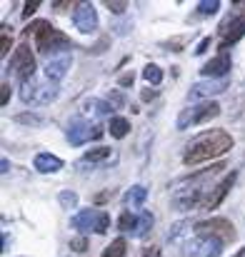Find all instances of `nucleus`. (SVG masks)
I'll return each mask as SVG.
<instances>
[{
	"label": "nucleus",
	"instance_id": "nucleus-1",
	"mask_svg": "<svg viewBox=\"0 0 245 257\" xmlns=\"http://www.w3.org/2000/svg\"><path fill=\"white\" fill-rule=\"evenodd\" d=\"M230 148H233V138L228 133H223V130H208V133H203V135H198L195 140L188 143V150L183 155V163L185 165H200L203 160L225 155Z\"/></svg>",
	"mask_w": 245,
	"mask_h": 257
},
{
	"label": "nucleus",
	"instance_id": "nucleus-2",
	"mask_svg": "<svg viewBox=\"0 0 245 257\" xmlns=\"http://www.w3.org/2000/svg\"><path fill=\"white\" fill-rule=\"evenodd\" d=\"M30 33L35 35V45H38L40 53H53L58 48H68L70 45V40L63 33H58L48 20H35L33 28H30Z\"/></svg>",
	"mask_w": 245,
	"mask_h": 257
},
{
	"label": "nucleus",
	"instance_id": "nucleus-3",
	"mask_svg": "<svg viewBox=\"0 0 245 257\" xmlns=\"http://www.w3.org/2000/svg\"><path fill=\"white\" fill-rule=\"evenodd\" d=\"M220 115V105L215 100H208V102H200V105H190L180 117H178V127L185 130L190 125H200V122H208L213 117Z\"/></svg>",
	"mask_w": 245,
	"mask_h": 257
},
{
	"label": "nucleus",
	"instance_id": "nucleus-4",
	"mask_svg": "<svg viewBox=\"0 0 245 257\" xmlns=\"http://www.w3.org/2000/svg\"><path fill=\"white\" fill-rule=\"evenodd\" d=\"M70 225L75 230H80V232H98V235H103L110 227V217L103 210H83V212H78L73 217Z\"/></svg>",
	"mask_w": 245,
	"mask_h": 257
},
{
	"label": "nucleus",
	"instance_id": "nucleus-5",
	"mask_svg": "<svg viewBox=\"0 0 245 257\" xmlns=\"http://www.w3.org/2000/svg\"><path fill=\"white\" fill-rule=\"evenodd\" d=\"M55 95H58V85H55V83H38V78H30V80H25V83L20 85V97H23L25 102L40 105V102L55 100Z\"/></svg>",
	"mask_w": 245,
	"mask_h": 257
},
{
	"label": "nucleus",
	"instance_id": "nucleus-6",
	"mask_svg": "<svg viewBox=\"0 0 245 257\" xmlns=\"http://www.w3.org/2000/svg\"><path fill=\"white\" fill-rule=\"evenodd\" d=\"M195 232L200 237H213V240H220V242H230L235 240V230L228 220L223 217H213V220H203L195 225Z\"/></svg>",
	"mask_w": 245,
	"mask_h": 257
},
{
	"label": "nucleus",
	"instance_id": "nucleus-7",
	"mask_svg": "<svg viewBox=\"0 0 245 257\" xmlns=\"http://www.w3.org/2000/svg\"><path fill=\"white\" fill-rule=\"evenodd\" d=\"M10 68L15 70V75L25 83L30 78H35V55L30 50L28 43H20L13 53V60H10Z\"/></svg>",
	"mask_w": 245,
	"mask_h": 257
},
{
	"label": "nucleus",
	"instance_id": "nucleus-8",
	"mask_svg": "<svg viewBox=\"0 0 245 257\" xmlns=\"http://www.w3.org/2000/svg\"><path fill=\"white\" fill-rule=\"evenodd\" d=\"M223 252V242L220 240H213V237H200L198 240H190L185 245V255L188 257H218Z\"/></svg>",
	"mask_w": 245,
	"mask_h": 257
},
{
	"label": "nucleus",
	"instance_id": "nucleus-9",
	"mask_svg": "<svg viewBox=\"0 0 245 257\" xmlns=\"http://www.w3.org/2000/svg\"><path fill=\"white\" fill-rule=\"evenodd\" d=\"M98 138H100V127L93 125V122H88V120L73 122L70 130H68V140H70L73 145H83V143H88V140H98Z\"/></svg>",
	"mask_w": 245,
	"mask_h": 257
},
{
	"label": "nucleus",
	"instance_id": "nucleus-10",
	"mask_svg": "<svg viewBox=\"0 0 245 257\" xmlns=\"http://www.w3.org/2000/svg\"><path fill=\"white\" fill-rule=\"evenodd\" d=\"M243 35H245V18H228V20H223V25H220V43H223V48L235 45Z\"/></svg>",
	"mask_w": 245,
	"mask_h": 257
},
{
	"label": "nucleus",
	"instance_id": "nucleus-11",
	"mask_svg": "<svg viewBox=\"0 0 245 257\" xmlns=\"http://www.w3.org/2000/svg\"><path fill=\"white\" fill-rule=\"evenodd\" d=\"M73 23L80 33H93L95 25H98V13L90 3H78L75 13H73Z\"/></svg>",
	"mask_w": 245,
	"mask_h": 257
},
{
	"label": "nucleus",
	"instance_id": "nucleus-12",
	"mask_svg": "<svg viewBox=\"0 0 245 257\" xmlns=\"http://www.w3.org/2000/svg\"><path fill=\"white\" fill-rule=\"evenodd\" d=\"M70 63H73L70 55H55V58H50L48 65H45V75H48V80H50V83H58V80L68 73Z\"/></svg>",
	"mask_w": 245,
	"mask_h": 257
},
{
	"label": "nucleus",
	"instance_id": "nucleus-13",
	"mask_svg": "<svg viewBox=\"0 0 245 257\" xmlns=\"http://www.w3.org/2000/svg\"><path fill=\"white\" fill-rule=\"evenodd\" d=\"M228 70H230V58H228V55L213 58V60H208V63L200 68V73H203L205 78H218V75H225Z\"/></svg>",
	"mask_w": 245,
	"mask_h": 257
},
{
	"label": "nucleus",
	"instance_id": "nucleus-14",
	"mask_svg": "<svg viewBox=\"0 0 245 257\" xmlns=\"http://www.w3.org/2000/svg\"><path fill=\"white\" fill-rule=\"evenodd\" d=\"M233 182H235V175L230 172V175H228V177H225V180L218 185V190H213V192L205 197V205H203V207H208V210H215V207L220 205V200L228 195V190H230V185H233Z\"/></svg>",
	"mask_w": 245,
	"mask_h": 257
},
{
	"label": "nucleus",
	"instance_id": "nucleus-15",
	"mask_svg": "<svg viewBox=\"0 0 245 257\" xmlns=\"http://www.w3.org/2000/svg\"><path fill=\"white\" fill-rule=\"evenodd\" d=\"M33 165H35L38 172H58L63 168V160L55 158V155H50V153H40V155H35Z\"/></svg>",
	"mask_w": 245,
	"mask_h": 257
},
{
	"label": "nucleus",
	"instance_id": "nucleus-16",
	"mask_svg": "<svg viewBox=\"0 0 245 257\" xmlns=\"http://www.w3.org/2000/svg\"><path fill=\"white\" fill-rule=\"evenodd\" d=\"M228 87L225 80H218V83H200V85H195L190 90V100L193 97H203V95H215V92H223Z\"/></svg>",
	"mask_w": 245,
	"mask_h": 257
},
{
	"label": "nucleus",
	"instance_id": "nucleus-17",
	"mask_svg": "<svg viewBox=\"0 0 245 257\" xmlns=\"http://www.w3.org/2000/svg\"><path fill=\"white\" fill-rule=\"evenodd\" d=\"M108 133H110L115 140H120V138H125V135L130 133V122H128L125 117H113V120H110Z\"/></svg>",
	"mask_w": 245,
	"mask_h": 257
},
{
	"label": "nucleus",
	"instance_id": "nucleus-18",
	"mask_svg": "<svg viewBox=\"0 0 245 257\" xmlns=\"http://www.w3.org/2000/svg\"><path fill=\"white\" fill-rule=\"evenodd\" d=\"M145 197H148V190H145L143 185H135L133 190H128V195H125V205H143Z\"/></svg>",
	"mask_w": 245,
	"mask_h": 257
},
{
	"label": "nucleus",
	"instance_id": "nucleus-19",
	"mask_svg": "<svg viewBox=\"0 0 245 257\" xmlns=\"http://www.w3.org/2000/svg\"><path fill=\"white\" fill-rule=\"evenodd\" d=\"M125 250H128V245H125V240L120 237V240L110 242V245L103 250V257H123L125 255Z\"/></svg>",
	"mask_w": 245,
	"mask_h": 257
},
{
	"label": "nucleus",
	"instance_id": "nucleus-20",
	"mask_svg": "<svg viewBox=\"0 0 245 257\" xmlns=\"http://www.w3.org/2000/svg\"><path fill=\"white\" fill-rule=\"evenodd\" d=\"M143 78H145L150 85H160V80H163V70H160L158 65H145Z\"/></svg>",
	"mask_w": 245,
	"mask_h": 257
},
{
	"label": "nucleus",
	"instance_id": "nucleus-21",
	"mask_svg": "<svg viewBox=\"0 0 245 257\" xmlns=\"http://www.w3.org/2000/svg\"><path fill=\"white\" fill-rule=\"evenodd\" d=\"M110 155V148H95V150H90V153H85V163H100V160H105Z\"/></svg>",
	"mask_w": 245,
	"mask_h": 257
},
{
	"label": "nucleus",
	"instance_id": "nucleus-22",
	"mask_svg": "<svg viewBox=\"0 0 245 257\" xmlns=\"http://www.w3.org/2000/svg\"><path fill=\"white\" fill-rule=\"evenodd\" d=\"M135 225H138V220H135V215H130V212H123L120 220H118V227H120V230H133V232H135Z\"/></svg>",
	"mask_w": 245,
	"mask_h": 257
},
{
	"label": "nucleus",
	"instance_id": "nucleus-23",
	"mask_svg": "<svg viewBox=\"0 0 245 257\" xmlns=\"http://www.w3.org/2000/svg\"><path fill=\"white\" fill-rule=\"evenodd\" d=\"M218 8H220V3H218V0H203V3H198V10H200V13H205V15L218 13Z\"/></svg>",
	"mask_w": 245,
	"mask_h": 257
},
{
	"label": "nucleus",
	"instance_id": "nucleus-24",
	"mask_svg": "<svg viewBox=\"0 0 245 257\" xmlns=\"http://www.w3.org/2000/svg\"><path fill=\"white\" fill-rule=\"evenodd\" d=\"M150 222H153V217H150V215L145 212V215H143V217L138 220V227H135V235H145V232L150 230Z\"/></svg>",
	"mask_w": 245,
	"mask_h": 257
},
{
	"label": "nucleus",
	"instance_id": "nucleus-25",
	"mask_svg": "<svg viewBox=\"0 0 245 257\" xmlns=\"http://www.w3.org/2000/svg\"><path fill=\"white\" fill-rule=\"evenodd\" d=\"M60 205H63V207L78 205V195H75V192H63V195H60Z\"/></svg>",
	"mask_w": 245,
	"mask_h": 257
},
{
	"label": "nucleus",
	"instance_id": "nucleus-26",
	"mask_svg": "<svg viewBox=\"0 0 245 257\" xmlns=\"http://www.w3.org/2000/svg\"><path fill=\"white\" fill-rule=\"evenodd\" d=\"M70 250L85 252V250H88V240H85V237H73V240H70Z\"/></svg>",
	"mask_w": 245,
	"mask_h": 257
},
{
	"label": "nucleus",
	"instance_id": "nucleus-27",
	"mask_svg": "<svg viewBox=\"0 0 245 257\" xmlns=\"http://www.w3.org/2000/svg\"><path fill=\"white\" fill-rule=\"evenodd\" d=\"M38 8H40V0H28V3H25V8H23V18H30Z\"/></svg>",
	"mask_w": 245,
	"mask_h": 257
},
{
	"label": "nucleus",
	"instance_id": "nucleus-28",
	"mask_svg": "<svg viewBox=\"0 0 245 257\" xmlns=\"http://www.w3.org/2000/svg\"><path fill=\"white\" fill-rule=\"evenodd\" d=\"M105 5H108V10H110V13H123L128 3H123V0H120V3H105Z\"/></svg>",
	"mask_w": 245,
	"mask_h": 257
},
{
	"label": "nucleus",
	"instance_id": "nucleus-29",
	"mask_svg": "<svg viewBox=\"0 0 245 257\" xmlns=\"http://www.w3.org/2000/svg\"><path fill=\"white\" fill-rule=\"evenodd\" d=\"M133 80H135V73H125V75L120 78V85H123V87H128L130 83H133Z\"/></svg>",
	"mask_w": 245,
	"mask_h": 257
},
{
	"label": "nucleus",
	"instance_id": "nucleus-30",
	"mask_svg": "<svg viewBox=\"0 0 245 257\" xmlns=\"http://www.w3.org/2000/svg\"><path fill=\"white\" fill-rule=\"evenodd\" d=\"M8 100H10V85H8V83H3V97H0V102H3V105H8Z\"/></svg>",
	"mask_w": 245,
	"mask_h": 257
},
{
	"label": "nucleus",
	"instance_id": "nucleus-31",
	"mask_svg": "<svg viewBox=\"0 0 245 257\" xmlns=\"http://www.w3.org/2000/svg\"><path fill=\"white\" fill-rule=\"evenodd\" d=\"M10 50V38L8 35H3V45H0V55H5Z\"/></svg>",
	"mask_w": 245,
	"mask_h": 257
},
{
	"label": "nucleus",
	"instance_id": "nucleus-32",
	"mask_svg": "<svg viewBox=\"0 0 245 257\" xmlns=\"http://www.w3.org/2000/svg\"><path fill=\"white\" fill-rule=\"evenodd\" d=\"M208 45H210V38H205V40L198 45V50H195V53H198V55H200V53H205V50H208Z\"/></svg>",
	"mask_w": 245,
	"mask_h": 257
},
{
	"label": "nucleus",
	"instance_id": "nucleus-33",
	"mask_svg": "<svg viewBox=\"0 0 245 257\" xmlns=\"http://www.w3.org/2000/svg\"><path fill=\"white\" fill-rule=\"evenodd\" d=\"M145 257H160V250H158V247H148V250H145Z\"/></svg>",
	"mask_w": 245,
	"mask_h": 257
},
{
	"label": "nucleus",
	"instance_id": "nucleus-34",
	"mask_svg": "<svg viewBox=\"0 0 245 257\" xmlns=\"http://www.w3.org/2000/svg\"><path fill=\"white\" fill-rule=\"evenodd\" d=\"M110 100H113V102H123V95H120V92H118V95L113 92V95H110Z\"/></svg>",
	"mask_w": 245,
	"mask_h": 257
},
{
	"label": "nucleus",
	"instance_id": "nucleus-35",
	"mask_svg": "<svg viewBox=\"0 0 245 257\" xmlns=\"http://www.w3.org/2000/svg\"><path fill=\"white\" fill-rule=\"evenodd\" d=\"M153 97V90H143V100H150Z\"/></svg>",
	"mask_w": 245,
	"mask_h": 257
}]
</instances>
